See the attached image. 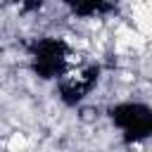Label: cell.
<instances>
[{
  "mask_svg": "<svg viewBox=\"0 0 152 152\" xmlns=\"http://www.w3.org/2000/svg\"><path fill=\"white\" fill-rule=\"evenodd\" d=\"M112 119L131 140H140L152 133V109L145 104H138V102L119 104L112 109Z\"/></svg>",
  "mask_w": 152,
  "mask_h": 152,
  "instance_id": "obj_1",
  "label": "cell"
},
{
  "mask_svg": "<svg viewBox=\"0 0 152 152\" xmlns=\"http://www.w3.org/2000/svg\"><path fill=\"white\" fill-rule=\"evenodd\" d=\"M66 62V48L59 40H43L36 48V66L45 76H55L64 69Z\"/></svg>",
  "mask_w": 152,
  "mask_h": 152,
  "instance_id": "obj_2",
  "label": "cell"
}]
</instances>
